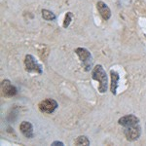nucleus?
<instances>
[{
  "label": "nucleus",
  "instance_id": "1",
  "mask_svg": "<svg viewBox=\"0 0 146 146\" xmlns=\"http://www.w3.org/2000/svg\"><path fill=\"white\" fill-rule=\"evenodd\" d=\"M92 77H93L94 80H96V81H98L100 83V86H98L100 93V94L106 93L108 88V78H107L106 72H105L104 68L102 67V65L98 64L93 68Z\"/></svg>",
  "mask_w": 146,
  "mask_h": 146
},
{
  "label": "nucleus",
  "instance_id": "2",
  "mask_svg": "<svg viewBox=\"0 0 146 146\" xmlns=\"http://www.w3.org/2000/svg\"><path fill=\"white\" fill-rule=\"evenodd\" d=\"M75 53L79 56L80 60L83 63L85 70L86 71H90L93 68V58H92L91 53L87 49L79 47V48L75 49Z\"/></svg>",
  "mask_w": 146,
  "mask_h": 146
},
{
  "label": "nucleus",
  "instance_id": "3",
  "mask_svg": "<svg viewBox=\"0 0 146 146\" xmlns=\"http://www.w3.org/2000/svg\"><path fill=\"white\" fill-rule=\"evenodd\" d=\"M25 70L27 72H35L41 74L42 73V67L38 62L35 60L34 56L31 55H27L25 58Z\"/></svg>",
  "mask_w": 146,
  "mask_h": 146
},
{
  "label": "nucleus",
  "instance_id": "4",
  "mask_svg": "<svg viewBox=\"0 0 146 146\" xmlns=\"http://www.w3.org/2000/svg\"><path fill=\"white\" fill-rule=\"evenodd\" d=\"M125 136L129 141H135L139 138L141 135V128L139 124L133 125L131 127H126L124 131Z\"/></svg>",
  "mask_w": 146,
  "mask_h": 146
},
{
  "label": "nucleus",
  "instance_id": "5",
  "mask_svg": "<svg viewBox=\"0 0 146 146\" xmlns=\"http://www.w3.org/2000/svg\"><path fill=\"white\" fill-rule=\"evenodd\" d=\"M39 109L41 112L47 113V114H51L58 108V102L53 100V98H47V100H42L39 103Z\"/></svg>",
  "mask_w": 146,
  "mask_h": 146
},
{
  "label": "nucleus",
  "instance_id": "6",
  "mask_svg": "<svg viewBox=\"0 0 146 146\" xmlns=\"http://www.w3.org/2000/svg\"><path fill=\"white\" fill-rule=\"evenodd\" d=\"M1 92H2V96H8V98H11V96H16L18 93L17 88H16L15 86H13L12 83L10 82V80H8V79H5V80L2 81Z\"/></svg>",
  "mask_w": 146,
  "mask_h": 146
},
{
  "label": "nucleus",
  "instance_id": "7",
  "mask_svg": "<svg viewBox=\"0 0 146 146\" xmlns=\"http://www.w3.org/2000/svg\"><path fill=\"white\" fill-rule=\"evenodd\" d=\"M118 123L119 125L123 126L124 128H126V127H131V126H133V125L139 124V119H138L135 115L129 114V115H126V116L121 117V118L118 120Z\"/></svg>",
  "mask_w": 146,
  "mask_h": 146
},
{
  "label": "nucleus",
  "instance_id": "8",
  "mask_svg": "<svg viewBox=\"0 0 146 146\" xmlns=\"http://www.w3.org/2000/svg\"><path fill=\"white\" fill-rule=\"evenodd\" d=\"M96 8H98V13L100 14L101 18L103 20H109L110 17H111V10H110V8L106 3H104L103 1H98L96 3Z\"/></svg>",
  "mask_w": 146,
  "mask_h": 146
},
{
  "label": "nucleus",
  "instance_id": "9",
  "mask_svg": "<svg viewBox=\"0 0 146 146\" xmlns=\"http://www.w3.org/2000/svg\"><path fill=\"white\" fill-rule=\"evenodd\" d=\"M20 131L25 137L27 138H32L34 135L33 133V126L31 123L27 121H23L20 125Z\"/></svg>",
  "mask_w": 146,
  "mask_h": 146
},
{
  "label": "nucleus",
  "instance_id": "10",
  "mask_svg": "<svg viewBox=\"0 0 146 146\" xmlns=\"http://www.w3.org/2000/svg\"><path fill=\"white\" fill-rule=\"evenodd\" d=\"M110 76H111V86H110V90H111V93L113 95H116L120 76L115 70H110Z\"/></svg>",
  "mask_w": 146,
  "mask_h": 146
},
{
  "label": "nucleus",
  "instance_id": "11",
  "mask_svg": "<svg viewBox=\"0 0 146 146\" xmlns=\"http://www.w3.org/2000/svg\"><path fill=\"white\" fill-rule=\"evenodd\" d=\"M42 18L44 19L45 21H55L56 17V15L50 10H47V9H43L42 10Z\"/></svg>",
  "mask_w": 146,
  "mask_h": 146
},
{
  "label": "nucleus",
  "instance_id": "12",
  "mask_svg": "<svg viewBox=\"0 0 146 146\" xmlns=\"http://www.w3.org/2000/svg\"><path fill=\"white\" fill-rule=\"evenodd\" d=\"M75 145L80 146V145H84V146H88L90 145V140L87 137L86 135H80L77 137V139L75 140Z\"/></svg>",
  "mask_w": 146,
  "mask_h": 146
},
{
  "label": "nucleus",
  "instance_id": "13",
  "mask_svg": "<svg viewBox=\"0 0 146 146\" xmlns=\"http://www.w3.org/2000/svg\"><path fill=\"white\" fill-rule=\"evenodd\" d=\"M72 18H73V14L71 12H67L64 18V22H63V27L64 28L68 27V25H70V23H71V21H72Z\"/></svg>",
  "mask_w": 146,
  "mask_h": 146
},
{
  "label": "nucleus",
  "instance_id": "14",
  "mask_svg": "<svg viewBox=\"0 0 146 146\" xmlns=\"http://www.w3.org/2000/svg\"><path fill=\"white\" fill-rule=\"evenodd\" d=\"M52 145H53V146H56V145L63 146L64 144H63V142H62V141H54V142L52 143Z\"/></svg>",
  "mask_w": 146,
  "mask_h": 146
}]
</instances>
